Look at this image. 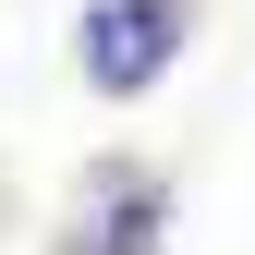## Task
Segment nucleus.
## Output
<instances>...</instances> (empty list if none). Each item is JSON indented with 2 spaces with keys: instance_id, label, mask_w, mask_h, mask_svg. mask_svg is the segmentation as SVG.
I'll use <instances>...</instances> for the list:
<instances>
[{
  "instance_id": "f257e3e1",
  "label": "nucleus",
  "mask_w": 255,
  "mask_h": 255,
  "mask_svg": "<svg viewBox=\"0 0 255 255\" xmlns=\"http://www.w3.org/2000/svg\"><path fill=\"white\" fill-rule=\"evenodd\" d=\"M182 49H195V0H85L73 12V73L98 98H146Z\"/></svg>"
},
{
  "instance_id": "f03ea898",
  "label": "nucleus",
  "mask_w": 255,
  "mask_h": 255,
  "mask_svg": "<svg viewBox=\"0 0 255 255\" xmlns=\"http://www.w3.org/2000/svg\"><path fill=\"white\" fill-rule=\"evenodd\" d=\"M170 243V170L158 158H85L73 207H61V255H158Z\"/></svg>"
}]
</instances>
